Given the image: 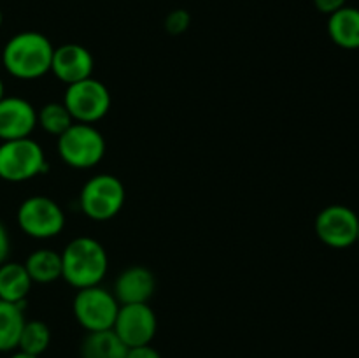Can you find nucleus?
<instances>
[{
    "label": "nucleus",
    "instance_id": "1a4fd4ad",
    "mask_svg": "<svg viewBox=\"0 0 359 358\" xmlns=\"http://www.w3.org/2000/svg\"><path fill=\"white\" fill-rule=\"evenodd\" d=\"M359 214L342 204H332L319 211L314 230L319 241L333 249L351 248L358 242Z\"/></svg>",
    "mask_w": 359,
    "mask_h": 358
},
{
    "label": "nucleus",
    "instance_id": "393cba45",
    "mask_svg": "<svg viewBox=\"0 0 359 358\" xmlns=\"http://www.w3.org/2000/svg\"><path fill=\"white\" fill-rule=\"evenodd\" d=\"M9 358H41V357H34V354H27L23 351H16V353L11 354Z\"/></svg>",
    "mask_w": 359,
    "mask_h": 358
},
{
    "label": "nucleus",
    "instance_id": "6ab92c4d",
    "mask_svg": "<svg viewBox=\"0 0 359 358\" xmlns=\"http://www.w3.org/2000/svg\"><path fill=\"white\" fill-rule=\"evenodd\" d=\"M51 344V330L48 323L41 319H30L25 321L23 330H21L20 343H18V351H23L27 354L41 357Z\"/></svg>",
    "mask_w": 359,
    "mask_h": 358
},
{
    "label": "nucleus",
    "instance_id": "dca6fc26",
    "mask_svg": "<svg viewBox=\"0 0 359 358\" xmlns=\"http://www.w3.org/2000/svg\"><path fill=\"white\" fill-rule=\"evenodd\" d=\"M25 269L35 284H51L62 279V253L42 248L25 260Z\"/></svg>",
    "mask_w": 359,
    "mask_h": 358
},
{
    "label": "nucleus",
    "instance_id": "7ed1b4c3",
    "mask_svg": "<svg viewBox=\"0 0 359 358\" xmlns=\"http://www.w3.org/2000/svg\"><path fill=\"white\" fill-rule=\"evenodd\" d=\"M56 150L62 161L76 171H88L100 164L105 157L104 135L95 125L72 123L60 137H56Z\"/></svg>",
    "mask_w": 359,
    "mask_h": 358
},
{
    "label": "nucleus",
    "instance_id": "bb28decb",
    "mask_svg": "<svg viewBox=\"0 0 359 358\" xmlns=\"http://www.w3.org/2000/svg\"><path fill=\"white\" fill-rule=\"evenodd\" d=\"M2 23H4V13L2 9H0V28H2Z\"/></svg>",
    "mask_w": 359,
    "mask_h": 358
},
{
    "label": "nucleus",
    "instance_id": "a211bd4d",
    "mask_svg": "<svg viewBox=\"0 0 359 358\" xmlns=\"http://www.w3.org/2000/svg\"><path fill=\"white\" fill-rule=\"evenodd\" d=\"M25 321V304L0 300V353L18 350Z\"/></svg>",
    "mask_w": 359,
    "mask_h": 358
},
{
    "label": "nucleus",
    "instance_id": "ddd939ff",
    "mask_svg": "<svg viewBox=\"0 0 359 358\" xmlns=\"http://www.w3.org/2000/svg\"><path fill=\"white\" fill-rule=\"evenodd\" d=\"M156 290V277L147 267L132 265L126 267L119 276L116 277L114 293L119 305L125 304H149Z\"/></svg>",
    "mask_w": 359,
    "mask_h": 358
},
{
    "label": "nucleus",
    "instance_id": "4468645a",
    "mask_svg": "<svg viewBox=\"0 0 359 358\" xmlns=\"http://www.w3.org/2000/svg\"><path fill=\"white\" fill-rule=\"evenodd\" d=\"M333 44L342 49H359V9L344 6L335 13L328 14L326 25Z\"/></svg>",
    "mask_w": 359,
    "mask_h": 358
},
{
    "label": "nucleus",
    "instance_id": "6e6552de",
    "mask_svg": "<svg viewBox=\"0 0 359 358\" xmlns=\"http://www.w3.org/2000/svg\"><path fill=\"white\" fill-rule=\"evenodd\" d=\"M118 311L119 302L114 293L102 284L77 290L72 300L74 318L86 332L112 329Z\"/></svg>",
    "mask_w": 359,
    "mask_h": 358
},
{
    "label": "nucleus",
    "instance_id": "39448f33",
    "mask_svg": "<svg viewBox=\"0 0 359 358\" xmlns=\"http://www.w3.org/2000/svg\"><path fill=\"white\" fill-rule=\"evenodd\" d=\"M126 190L114 174H97L84 183L79 193V207L93 221H109L125 207Z\"/></svg>",
    "mask_w": 359,
    "mask_h": 358
},
{
    "label": "nucleus",
    "instance_id": "412c9836",
    "mask_svg": "<svg viewBox=\"0 0 359 358\" xmlns=\"http://www.w3.org/2000/svg\"><path fill=\"white\" fill-rule=\"evenodd\" d=\"M191 25V14L186 9H174L165 16L163 27L167 34L182 35Z\"/></svg>",
    "mask_w": 359,
    "mask_h": 358
},
{
    "label": "nucleus",
    "instance_id": "f257e3e1",
    "mask_svg": "<svg viewBox=\"0 0 359 358\" xmlns=\"http://www.w3.org/2000/svg\"><path fill=\"white\" fill-rule=\"evenodd\" d=\"M53 51L55 48L44 34L27 30L13 35L0 56L7 74L21 81H34L51 72Z\"/></svg>",
    "mask_w": 359,
    "mask_h": 358
},
{
    "label": "nucleus",
    "instance_id": "423d86ee",
    "mask_svg": "<svg viewBox=\"0 0 359 358\" xmlns=\"http://www.w3.org/2000/svg\"><path fill=\"white\" fill-rule=\"evenodd\" d=\"M16 221L25 235L37 241L56 237L65 228V213L56 200L46 195H34L20 204Z\"/></svg>",
    "mask_w": 359,
    "mask_h": 358
},
{
    "label": "nucleus",
    "instance_id": "0eeeda50",
    "mask_svg": "<svg viewBox=\"0 0 359 358\" xmlns=\"http://www.w3.org/2000/svg\"><path fill=\"white\" fill-rule=\"evenodd\" d=\"M63 105L76 123L95 125L111 111L112 97L109 88L93 76L69 84L63 93Z\"/></svg>",
    "mask_w": 359,
    "mask_h": 358
},
{
    "label": "nucleus",
    "instance_id": "f03ea898",
    "mask_svg": "<svg viewBox=\"0 0 359 358\" xmlns=\"http://www.w3.org/2000/svg\"><path fill=\"white\" fill-rule=\"evenodd\" d=\"M109 270V255L100 241L81 235L62 251V279L76 290L102 284Z\"/></svg>",
    "mask_w": 359,
    "mask_h": 358
},
{
    "label": "nucleus",
    "instance_id": "5701e85b",
    "mask_svg": "<svg viewBox=\"0 0 359 358\" xmlns=\"http://www.w3.org/2000/svg\"><path fill=\"white\" fill-rule=\"evenodd\" d=\"M314 6L319 13L332 14L339 11L340 7L347 6V0H314Z\"/></svg>",
    "mask_w": 359,
    "mask_h": 358
},
{
    "label": "nucleus",
    "instance_id": "aec40b11",
    "mask_svg": "<svg viewBox=\"0 0 359 358\" xmlns=\"http://www.w3.org/2000/svg\"><path fill=\"white\" fill-rule=\"evenodd\" d=\"M72 123H76L63 102H48L37 111V126L53 137H60Z\"/></svg>",
    "mask_w": 359,
    "mask_h": 358
},
{
    "label": "nucleus",
    "instance_id": "f3484780",
    "mask_svg": "<svg viewBox=\"0 0 359 358\" xmlns=\"http://www.w3.org/2000/svg\"><path fill=\"white\" fill-rule=\"evenodd\" d=\"M128 347L112 329L88 332L81 343V358H125Z\"/></svg>",
    "mask_w": 359,
    "mask_h": 358
},
{
    "label": "nucleus",
    "instance_id": "9d476101",
    "mask_svg": "<svg viewBox=\"0 0 359 358\" xmlns=\"http://www.w3.org/2000/svg\"><path fill=\"white\" fill-rule=\"evenodd\" d=\"M112 330L125 343L126 347L151 344L158 330L156 314L149 304L119 305Z\"/></svg>",
    "mask_w": 359,
    "mask_h": 358
},
{
    "label": "nucleus",
    "instance_id": "a878e982",
    "mask_svg": "<svg viewBox=\"0 0 359 358\" xmlns=\"http://www.w3.org/2000/svg\"><path fill=\"white\" fill-rule=\"evenodd\" d=\"M4 97H6V86H4V81L0 79V100H2Z\"/></svg>",
    "mask_w": 359,
    "mask_h": 358
},
{
    "label": "nucleus",
    "instance_id": "20e7f679",
    "mask_svg": "<svg viewBox=\"0 0 359 358\" xmlns=\"http://www.w3.org/2000/svg\"><path fill=\"white\" fill-rule=\"evenodd\" d=\"M48 172V160L41 144L32 137L2 140L0 144V179L25 183Z\"/></svg>",
    "mask_w": 359,
    "mask_h": 358
},
{
    "label": "nucleus",
    "instance_id": "cd10ccee",
    "mask_svg": "<svg viewBox=\"0 0 359 358\" xmlns=\"http://www.w3.org/2000/svg\"><path fill=\"white\" fill-rule=\"evenodd\" d=\"M358 242H359V221H358Z\"/></svg>",
    "mask_w": 359,
    "mask_h": 358
},
{
    "label": "nucleus",
    "instance_id": "2eb2a0df",
    "mask_svg": "<svg viewBox=\"0 0 359 358\" xmlns=\"http://www.w3.org/2000/svg\"><path fill=\"white\" fill-rule=\"evenodd\" d=\"M32 279L25 263L4 262L0 265V300L25 304L32 290Z\"/></svg>",
    "mask_w": 359,
    "mask_h": 358
},
{
    "label": "nucleus",
    "instance_id": "b1692460",
    "mask_svg": "<svg viewBox=\"0 0 359 358\" xmlns=\"http://www.w3.org/2000/svg\"><path fill=\"white\" fill-rule=\"evenodd\" d=\"M9 253H11L9 234H7L6 227L0 223V265H2L4 262H7V258H9Z\"/></svg>",
    "mask_w": 359,
    "mask_h": 358
},
{
    "label": "nucleus",
    "instance_id": "f8f14e48",
    "mask_svg": "<svg viewBox=\"0 0 359 358\" xmlns=\"http://www.w3.org/2000/svg\"><path fill=\"white\" fill-rule=\"evenodd\" d=\"M37 128V109L21 97H4L0 100V140L25 139Z\"/></svg>",
    "mask_w": 359,
    "mask_h": 358
},
{
    "label": "nucleus",
    "instance_id": "9b49d317",
    "mask_svg": "<svg viewBox=\"0 0 359 358\" xmlns=\"http://www.w3.org/2000/svg\"><path fill=\"white\" fill-rule=\"evenodd\" d=\"M95 58L84 46L69 42L53 51L51 72L65 86L93 76Z\"/></svg>",
    "mask_w": 359,
    "mask_h": 358
},
{
    "label": "nucleus",
    "instance_id": "4be33fe9",
    "mask_svg": "<svg viewBox=\"0 0 359 358\" xmlns=\"http://www.w3.org/2000/svg\"><path fill=\"white\" fill-rule=\"evenodd\" d=\"M125 358H161V354L151 344H144V346L128 347Z\"/></svg>",
    "mask_w": 359,
    "mask_h": 358
}]
</instances>
